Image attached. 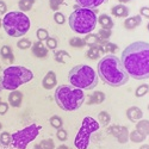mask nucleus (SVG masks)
Here are the masks:
<instances>
[{
    "label": "nucleus",
    "mask_w": 149,
    "mask_h": 149,
    "mask_svg": "<svg viewBox=\"0 0 149 149\" xmlns=\"http://www.w3.org/2000/svg\"><path fill=\"white\" fill-rule=\"evenodd\" d=\"M120 61L129 77L136 80L149 79V43H131L123 50Z\"/></svg>",
    "instance_id": "nucleus-1"
},
{
    "label": "nucleus",
    "mask_w": 149,
    "mask_h": 149,
    "mask_svg": "<svg viewBox=\"0 0 149 149\" xmlns=\"http://www.w3.org/2000/svg\"><path fill=\"white\" fill-rule=\"evenodd\" d=\"M104 55H105V52H104V48L102 44L90 47L87 53H86V56L90 60H98L100 56H104Z\"/></svg>",
    "instance_id": "nucleus-14"
},
{
    "label": "nucleus",
    "mask_w": 149,
    "mask_h": 149,
    "mask_svg": "<svg viewBox=\"0 0 149 149\" xmlns=\"http://www.w3.org/2000/svg\"><path fill=\"white\" fill-rule=\"evenodd\" d=\"M54 99L57 106L63 111H75L85 103L86 95L82 90L72 85H61L55 90Z\"/></svg>",
    "instance_id": "nucleus-3"
},
{
    "label": "nucleus",
    "mask_w": 149,
    "mask_h": 149,
    "mask_svg": "<svg viewBox=\"0 0 149 149\" xmlns=\"http://www.w3.org/2000/svg\"><path fill=\"white\" fill-rule=\"evenodd\" d=\"M99 128H100V124L94 118L85 117L81 123V128L79 129V131L75 136V140H74V146L78 149H87V147L90 144L91 135L93 132H95Z\"/></svg>",
    "instance_id": "nucleus-8"
},
{
    "label": "nucleus",
    "mask_w": 149,
    "mask_h": 149,
    "mask_svg": "<svg viewBox=\"0 0 149 149\" xmlns=\"http://www.w3.org/2000/svg\"><path fill=\"white\" fill-rule=\"evenodd\" d=\"M57 149H70V148L68 146H66V144H61V146L57 147Z\"/></svg>",
    "instance_id": "nucleus-44"
},
{
    "label": "nucleus",
    "mask_w": 149,
    "mask_h": 149,
    "mask_svg": "<svg viewBox=\"0 0 149 149\" xmlns=\"http://www.w3.org/2000/svg\"><path fill=\"white\" fill-rule=\"evenodd\" d=\"M42 127L36 123L30 124L29 127L24 128L22 130H18L17 132L12 134V143L18 149H25L30 142H32L37 136H38Z\"/></svg>",
    "instance_id": "nucleus-9"
},
{
    "label": "nucleus",
    "mask_w": 149,
    "mask_h": 149,
    "mask_svg": "<svg viewBox=\"0 0 149 149\" xmlns=\"http://www.w3.org/2000/svg\"><path fill=\"white\" fill-rule=\"evenodd\" d=\"M32 45V42L29 40V38H20L18 42H17V47L22 50H26V49L31 48Z\"/></svg>",
    "instance_id": "nucleus-33"
},
{
    "label": "nucleus",
    "mask_w": 149,
    "mask_h": 149,
    "mask_svg": "<svg viewBox=\"0 0 149 149\" xmlns=\"http://www.w3.org/2000/svg\"><path fill=\"white\" fill-rule=\"evenodd\" d=\"M107 0H75V3L79 7H84V8H97L98 6H100L102 4L106 3Z\"/></svg>",
    "instance_id": "nucleus-17"
},
{
    "label": "nucleus",
    "mask_w": 149,
    "mask_h": 149,
    "mask_svg": "<svg viewBox=\"0 0 149 149\" xmlns=\"http://www.w3.org/2000/svg\"><path fill=\"white\" fill-rule=\"evenodd\" d=\"M111 13L118 18H127L129 16V8L124 4H118L111 8Z\"/></svg>",
    "instance_id": "nucleus-19"
},
{
    "label": "nucleus",
    "mask_w": 149,
    "mask_h": 149,
    "mask_svg": "<svg viewBox=\"0 0 149 149\" xmlns=\"http://www.w3.org/2000/svg\"><path fill=\"white\" fill-rule=\"evenodd\" d=\"M23 103V93L18 90L11 91L8 95V104L12 107H20Z\"/></svg>",
    "instance_id": "nucleus-13"
},
{
    "label": "nucleus",
    "mask_w": 149,
    "mask_h": 149,
    "mask_svg": "<svg viewBox=\"0 0 149 149\" xmlns=\"http://www.w3.org/2000/svg\"><path fill=\"white\" fill-rule=\"evenodd\" d=\"M7 13V5L4 0H0V16Z\"/></svg>",
    "instance_id": "nucleus-41"
},
{
    "label": "nucleus",
    "mask_w": 149,
    "mask_h": 149,
    "mask_svg": "<svg viewBox=\"0 0 149 149\" xmlns=\"http://www.w3.org/2000/svg\"><path fill=\"white\" fill-rule=\"evenodd\" d=\"M69 45L72 48H84L86 44H85L84 38H80V37H72L69 40Z\"/></svg>",
    "instance_id": "nucleus-31"
},
{
    "label": "nucleus",
    "mask_w": 149,
    "mask_h": 149,
    "mask_svg": "<svg viewBox=\"0 0 149 149\" xmlns=\"http://www.w3.org/2000/svg\"><path fill=\"white\" fill-rule=\"evenodd\" d=\"M0 103H1V100H0Z\"/></svg>",
    "instance_id": "nucleus-53"
},
{
    "label": "nucleus",
    "mask_w": 149,
    "mask_h": 149,
    "mask_svg": "<svg viewBox=\"0 0 149 149\" xmlns=\"http://www.w3.org/2000/svg\"><path fill=\"white\" fill-rule=\"evenodd\" d=\"M98 23L100 24V26L103 29H107V30H111L115 26V23H113L112 18H111L109 15H106V13H102L100 16L98 17Z\"/></svg>",
    "instance_id": "nucleus-21"
},
{
    "label": "nucleus",
    "mask_w": 149,
    "mask_h": 149,
    "mask_svg": "<svg viewBox=\"0 0 149 149\" xmlns=\"http://www.w3.org/2000/svg\"><path fill=\"white\" fill-rule=\"evenodd\" d=\"M129 1H130V0H119V3L120 4H124V5H125L127 3H129Z\"/></svg>",
    "instance_id": "nucleus-47"
},
{
    "label": "nucleus",
    "mask_w": 149,
    "mask_h": 149,
    "mask_svg": "<svg viewBox=\"0 0 149 149\" xmlns=\"http://www.w3.org/2000/svg\"><path fill=\"white\" fill-rule=\"evenodd\" d=\"M102 45L104 48L105 54H112V55H115L117 53V50H118V45L112 43V42H109V41H104L102 43Z\"/></svg>",
    "instance_id": "nucleus-25"
},
{
    "label": "nucleus",
    "mask_w": 149,
    "mask_h": 149,
    "mask_svg": "<svg viewBox=\"0 0 149 149\" xmlns=\"http://www.w3.org/2000/svg\"><path fill=\"white\" fill-rule=\"evenodd\" d=\"M35 4V0H19L18 3V7L20 12H28L32 8Z\"/></svg>",
    "instance_id": "nucleus-27"
},
{
    "label": "nucleus",
    "mask_w": 149,
    "mask_h": 149,
    "mask_svg": "<svg viewBox=\"0 0 149 149\" xmlns=\"http://www.w3.org/2000/svg\"><path fill=\"white\" fill-rule=\"evenodd\" d=\"M140 149H149V144H143L140 147Z\"/></svg>",
    "instance_id": "nucleus-45"
},
{
    "label": "nucleus",
    "mask_w": 149,
    "mask_h": 149,
    "mask_svg": "<svg viewBox=\"0 0 149 149\" xmlns=\"http://www.w3.org/2000/svg\"><path fill=\"white\" fill-rule=\"evenodd\" d=\"M147 29H148V31H149V23L147 24Z\"/></svg>",
    "instance_id": "nucleus-50"
},
{
    "label": "nucleus",
    "mask_w": 149,
    "mask_h": 149,
    "mask_svg": "<svg viewBox=\"0 0 149 149\" xmlns=\"http://www.w3.org/2000/svg\"><path fill=\"white\" fill-rule=\"evenodd\" d=\"M54 58L57 63H67V61L69 60V54L66 50H57L55 52Z\"/></svg>",
    "instance_id": "nucleus-24"
},
{
    "label": "nucleus",
    "mask_w": 149,
    "mask_h": 149,
    "mask_svg": "<svg viewBox=\"0 0 149 149\" xmlns=\"http://www.w3.org/2000/svg\"><path fill=\"white\" fill-rule=\"evenodd\" d=\"M148 111H149V104H148Z\"/></svg>",
    "instance_id": "nucleus-52"
},
{
    "label": "nucleus",
    "mask_w": 149,
    "mask_h": 149,
    "mask_svg": "<svg viewBox=\"0 0 149 149\" xmlns=\"http://www.w3.org/2000/svg\"><path fill=\"white\" fill-rule=\"evenodd\" d=\"M45 45L49 49H52V50H55L56 47H57V40L55 37H48V40L45 41Z\"/></svg>",
    "instance_id": "nucleus-40"
},
{
    "label": "nucleus",
    "mask_w": 149,
    "mask_h": 149,
    "mask_svg": "<svg viewBox=\"0 0 149 149\" xmlns=\"http://www.w3.org/2000/svg\"><path fill=\"white\" fill-rule=\"evenodd\" d=\"M98 77L111 87H120L129 80V75L120 58L112 54L102 57L98 63Z\"/></svg>",
    "instance_id": "nucleus-2"
},
{
    "label": "nucleus",
    "mask_w": 149,
    "mask_h": 149,
    "mask_svg": "<svg viewBox=\"0 0 149 149\" xmlns=\"http://www.w3.org/2000/svg\"><path fill=\"white\" fill-rule=\"evenodd\" d=\"M10 142H12V137H11L10 132L4 131V132L0 134V143L4 144V146H6V144H8Z\"/></svg>",
    "instance_id": "nucleus-36"
},
{
    "label": "nucleus",
    "mask_w": 149,
    "mask_h": 149,
    "mask_svg": "<svg viewBox=\"0 0 149 149\" xmlns=\"http://www.w3.org/2000/svg\"><path fill=\"white\" fill-rule=\"evenodd\" d=\"M33 79V73L23 66H10L3 72L1 87L3 90L15 91L19 86L26 84Z\"/></svg>",
    "instance_id": "nucleus-6"
},
{
    "label": "nucleus",
    "mask_w": 149,
    "mask_h": 149,
    "mask_svg": "<svg viewBox=\"0 0 149 149\" xmlns=\"http://www.w3.org/2000/svg\"><path fill=\"white\" fill-rule=\"evenodd\" d=\"M140 16L144 18H149V7H141L140 8Z\"/></svg>",
    "instance_id": "nucleus-43"
},
{
    "label": "nucleus",
    "mask_w": 149,
    "mask_h": 149,
    "mask_svg": "<svg viewBox=\"0 0 149 149\" xmlns=\"http://www.w3.org/2000/svg\"><path fill=\"white\" fill-rule=\"evenodd\" d=\"M56 137L58 141L61 142H65L67 141L68 139V134H67V130H65L63 128H61V129H57V132H56Z\"/></svg>",
    "instance_id": "nucleus-38"
},
{
    "label": "nucleus",
    "mask_w": 149,
    "mask_h": 149,
    "mask_svg": "<svg viewBox=\"0 0 149 149\" xmlns=\"http://www.w3.org/2000/svg\"><path fill=\"white\" fill-rule=\"evenodd\" d=\"M36 35H37V38H38V41L41 42H44L48 40V37H49V32L47 29L44 28H40L38 30L36 31Z\"/></svg>",
    "instance_id": "nucleus-34"
},
{
    "label": "nucleus",
    "mask_w": 149,
    "mask_h": 149,
    "mask_svg": "<svg viewBox=\"0 0 149 149\" xmlns=\"http://www.w3.org/2000/svg\"><path fill=\"white\" fill-rule=\"evenodd\" d=\"M42 149H55V143L52 139H48V140H42L40 142Z\"/></svg>",
    "instance_id": "nucleus-37"
},
{
    "label": "nucleus",
    "mask_w": 149,
    "mask_h": 149,
    "mask_svg": "<svg viewBox=\"0 0 149 149\" xmlns=\"http://www.w3.org/2000/svg\"><path fill=\"white\" fill-rule=\"evenodd\" d=\"M109 132L110 135L115 136L117 139V141L122 144L127 143L129 141V130L127 127H123V125H112L109 128Z\"/></svg>",
    "instance_id": "nucleus-10"
},
{
    "label": "nucleus",
    "mask_w": 149,
    "mask_h": 149,
    "mask_svg": "<svg viewBox=\"0 0 149 149\" xmlns=\"http://www.w3.org/2000/svg\"><path fill=\"white\" fill-rule=\"evenodd\" d=\"M1 129H3V124H1V123H0V130H1Z\"/></svg>",
    "instance_id": "nucleus-49"
},
{
    "label": "nucleus",
    "mask_w": 149,
    "mask_h": 149,
    "mask_svg": "<svg viewBox=\"0 0 149 149\" xmlns=\"http://www.w3.org/2000/svg\"><path fill=\"white\" fill-rule=\"evenodd\" d=\"M136 130L141 134L148 136L149 135V120L148 119H140L139 123H136Z\"/></svg>",
    "instance_id": "nucleus-23"
},
{
    "label": "nucleus",
    "mask_w": 149,
    "mask_h": 149,
    "mask_svg": "<svg viewBox=\"0 0 149 149\" xmlns=\"http://www.w3.org/2000/svg\"><path fill=\"white\" fill-rule=\"evenodd\" d=\"M105 93L102 91H95L94 93L90 94L87 97V100H86V104L87 105H99L102 104L105 100Z\"/></svg>",
    "instance_id": "nucleus-16"
},
{
    "label": "nucleus",
    "mask_w": 149,
    "mask_h": 149,
    "mask_svg": "<svg viewBox=\"0 0 149 149\" xmlns=\"http://www.w3.org/2000/svg\"><path fill=\"white\" fill-rule=\"evenodd\" d=\"M31 26L29 17L20 11H12L3 18V28L11 37H23Z\"/></svg>",
    "instance_id": "nucleus-7"
},
{
    "label": "nucleus",
    "mask_w": 149,
    "mask_h": 149,
    "mask_svg": "<svg viewBox=\"0 0 149 149\" xmlns=\"http://www.w3.org/2000/svg\"><path fill=\"white\" fill-rule=\"evenodd\" d=\"M98 120H99V124H100V125L107 127L111 122V116L109 112H106V111H102V112H99V115H98Z\"/></svg>",
    "instance_id": "nucleus-28"
},
{
    "label": "nucleus",
    "mask_w": 149,
    "mask_h": 149,
    "mask_svg": "<svg viewBox=\"0 0 149 149\" xmlns=\"http://www.w3.org/2000/svg\"><path fill=\"white\" fill-rule=\"evenodd\" d=\"M49 123L54 129H61L63 127V119H62L60 116H52L50 119H49Z\"/></svg>",
    "instance_id": "nucleus-29"
},
{
    "label": "nucleus",
    "mask_w": 149,
    "mask_h": 149,
    "mask_svg": "<svg viewBox=\"0 0 149 149\" xmlns=\"http://www.w3.org/2000/svg\"><path fill=\"white\" fill-rule=\"evenodd\" d=\"M54 20H55L56 24H58V25H62V24L66 23V17H65V15L62 13V12L56 11L54 13Z\"/></svg>",
    "instance_id": "nucleus-35"
},
{
    "label": "nucleus",
    "mask_w": 149,
    "mask_h": 149,
    "mask_svg": "<svg viewBox=\"0 0 149 149\" xmlns=\"http://www.w3.org/2000/svg\"><path fill=\"white\" fill-rule=\"evenodd\" d=\"M146 137H147L146 135L141 134L137 130H135L132 132H129V140L131 142H134V143H141V142H143L146 140Z\"/></svg>",
    "instance_id": "nucleus-26"
},
{
    "label": "nucleus",
    "mask_w": 149,
    "mask_h": 149,
    "mask_svg": "<svg viewBox=\"0 0 149 149\" xmlns=\"http://www.w3.org/2000/svg\"><path fill=\"white\" fill-rule=\"evenodd\" d=\"M3 90V87H1V85H0V91H1Z\"/></svg>",
    "instance_id": "nucleus-51"
},
{
    "label": "nucleus",
    "mask_w": 149,
    "mask_h": 149,
    "mask_svg": "<svg viewBox=\"0 0 149 149\" xmlns=\"http://www.w3.org/2000/svg\"><path fill=\"white\" fill-rule=\"evenodd\" d=\"M33 149H42V147H41V144L38 143V144H35V146H33Z\"/></svg>",
    "instance_id": "nucleus-46"
},
{
    "label": "nucleus",
    "mask_w": 149,
    "mask_h": 149,
    "mask_svg": "<svg viewBox=\"0 0 149 149\" xmlns=\"http://www.w3.org/2000/svg\"><path fill=\"white\" fill-rule=\"evenodd\" d=\"M0 55H1L3 60L8 62L10 65H12L15 62V54L10 45H3L1 49H0Z\"/></svg>",
    "instance_id": "nucleus-20"
},
{
    "label": "nucleus",
    "mask_w": 149,
    "mask_h": 149,
    "mask_svg": "<svg viewBox=\"0 0 149 149\" xmlns=\"http://www.w3.org/2000/svg\"><path fill=\"white\" fill-rule=\"evenodd\" d=\"M149 92V85L147 84H143V85H140L137 88L135 91V95L137 98H141V97H144L147 93Z\"/></svg>",
    "instance_id": "nucleus-32"
},
{
    "label": "nucleus",
    "mask_w": 149,
    "mask_h": 149,
    "mask_svg": "<svg viewBox=\"0 0 149 149\" xmlns=\"http://www.w3.org/2000/svg\"><path fill=\"white\" fill-rule=\"evenodd\" d=\"M141 23H142V17L140 15H136L132 17H127V19L124 20V28L128 30H134L137 26H140Z\"/></svg>",
    "instance_id": "nucleus-18"
},
{
    "label": "nucleus",
    "mask_w": 149,
    "mask_h": 149,
    "mask_svg": "<svg viewBox=\"0 0 149 149\" xmlns=\"http://www.w3.org/2000/svg\"><path fill=\"white\" fill-rule=\"evenodd\" d=\"M85 41V44L88 45V47H92V45H98V44H102L104 41H100L99 40V37L97 36V33H87L86 37L84 38Z\"/></svg>",
    "instance_id": "nucleus-22"
},
{
    "label": "nucleus",
    "mask_w": 149,
    "mask_h": 149,
    "mask_svg": "<svg viewBox=\"0 0 149 149\" xmlns=\"http://www.w3.org/2000/svg\"><path fill=\"white\" fill-rule=\"evenodd\" d=\"M8 110V104L7 103H4L1 102L0 103V115H5Z\"/></svg>",
    "instance_id": "nucleus-42"
},
{
    "label": "nucleus",
    "mask_w": 149,
    "mask_h": 149,
    "mask_svg": "<svg viewBox=\"0 0 149 149\" xmlns=\"http://www.w3.org/2000/svg\"><path fill=\"white\" fill-rule=\"evenodd\" d=\"M65 4V0H49V5H50V8L53 11H57L60 8L61 5Z\"/></svg>",
    "instance_id": "nucleus-39"
},
{
    "label": "nucleus",
    "mask_w": 149,
    "mask_h": 149,
    "mask_svg": "<svg viewBox=\"0 0 149 149\" xmlns=\"http://www.w3.org/2000/svg\"><path fill=\"white\" fill-rule=\"evenodd\" d=\"M1 25H3V19L0 18V26H1Z\"/></svg>",
    "instance_id": "nucleus-48"
},
{
    "label": "nucleus",
    "mask_w": 149,
    "mask_h": 149,
    "mask_svg": "<svg viewBox=\"0 0 149 149\" xmlns=\"http://www.w3.org/2000/svg\"><path fill=\"white\" fill-rule=\"evenodd\" d=\"M68 80L72 86L80 90H93L99 82V77L94 69L86 65H79L70 69Z\"/></svg>",
    "instance_id": "nucleus-5"
},
{
    "label": "nucleus",
    "mask_w": 149,
    "mask_h": 149,
    "mask_svg": "<svg viewBox=\"0 0 149 149\" xmlns=\"http://www.w3.org/2000/svg\"><path fill=\"white\" fill-rule=\"evenodd\" d=\"M31 52L32 54L36 56V57H38V58H44L48 56V48L47 45L41 42V41H36L32 43L31 45Z\"/></svg>",
    "instance_id": "nucleus-11"
},
{
    "label": "nucleus",
    "mask_w": 149,
    "mask_h": 149,
    "mask_svg": "<svg viewBox=\"0 0 149 149\" xmlns=\"http://www.w3.org/2000/svg\"><path fill=\"white\" fill-rule=\"evenodd\" d=\"M56 85H57V78H56L55 72L49 70L44 75L43 80H42L43 88H45V90H53V88L56 87Z\"/></svg>",
    "instance_id": "nucleus-12"
},
{
    "label": "nucleus",
    "mask_w": 149,
    "mask_h": 149,
    "mask_svg": "<svg viewBox=\"0 0 149 149\" xmlns=\"http://www.w3.org/2000/svg\"><path fill=\"white\" fill-rule=\"evenodd\" d=\"M112 35V31L111 30H107V29H99L98 32H97V36L99 37V40L100 41H109V38Z\"/></svg>",
    "instance_id": "nucleus-30"
},
{
    "label": "nucleus",
    "mask_w": 149,
    "mask_h": 149,
    "mask_svg": "<svg viewBox=\"0 0 149 149\" xmlns=\"http://www.w3.org/2000/svg\"><path fill=\"white\" fill-rule=\"evenodd\" d=\"M128 119L130 122H137L140 119H142L143 117V111L139 107V106H130L128 110H127V112H125Z\"/></svg>",
    "instance_id": "nucleus-15"
},
{
    "label": "nucleus",
    "mask_w": 149,
    "mask_h": 149,
    "mask_svg": "<svg viewBox=\"0 0 149 149\" xmlns=\"http://www.w3.org/2000/svg\"><path fill=\"white\" fill-rule=\"evenodd\" d=\"M97 8H84L79 7L69 16V26L70 29L79 35L91 33L98 23Z\"/></svg>",
    "instance_id": "nucleus-4"
}]
</instances>
